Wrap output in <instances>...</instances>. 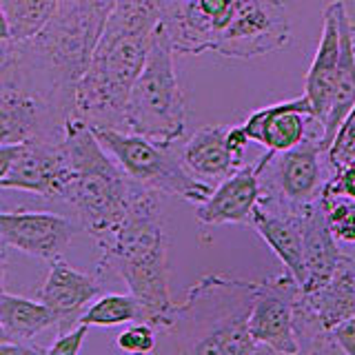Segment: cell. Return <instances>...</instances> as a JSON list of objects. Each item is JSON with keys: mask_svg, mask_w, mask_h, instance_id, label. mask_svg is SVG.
Returning a JSON list of instances; mask_svg holds the SVG:
<instances>
[{"mask_svg": "<svg viewBox=\"0 0 355 355\" xmlns=\"http://www.w3.org/2000/svg\"><path fill=\"white\" fill-rule=\"evenodd\" d=\"M322 136L324 125L320 122L295 147L266 151L253 164L260 182V200L293 211H304L322 200L329 178L333 175L327 173V166L331 164Z\"/></svg>", "mask_w": 355, "mask_h": 355, "instance_id": "obj_8", "label": "cell"}, {"mask_svg": "<svg viewBox=\"0 0 355 355\" xmlns=\"http://www.w3.org/2000/svg\"><path fill=\"white\" fill-rule=\"evenodd\" d=\"M300 295H302V286L286 271L258 282L249 331L264 351L284 355L300 353L293 327Z\"/></svg>", "mask_w": 355, "mask_h": 355, "instance_id": "obj_11", "label": "cell"}, {"mask_svg": "<svg viewBox=\"0 0 355 355\" xmlns=\"http://www.w3.org/2000/svg\"><path fill=\"white\" fill-rule=\"evenodd\" d=\"M94 133L133 182L191 205H202L214 193L209 182L187 169L178 142H158L140 133L107 127H96Z\"/></svg>", "mask_w": 355, "mask_h": 355, "instance_id": "obj_7", "label": "cell"}, {"mask_svg": "<svg viewBox=\"0 0 355 355\" xmlns=\"http://www.w3.org/2000/svg\"><path fill=\"white\" fill-rule=\"evenodd\" d=\"M67 118L49 100L0 78V144H18L31 138H58Z\"/></svg>", "mask_w": 355, "mask_h": 355, "instance_id": "obj_13", "label": "cell"}, {"mask_svg": "<svg viewBox=\"0 0 355 355\" xmlns=\"http://www.w3.org/2000/svg\"><path fill=\"white\" fill-rule=\"evenodd\" d=\"M260 200L255 166L242 164L214 189L202 205H196V220L202 225H249Z\"/></svg>", "mask_w": 355, "mask_h": 355, "instance_id": "obj_18", "label": "cell"}, {"mask_svg": "<svg viewBox=\"0 0 355 355\" xmlns=\"http://www.w3.org/2000/svg\"><path fill=\"white\" fill-rule=\"evenodd\" d=\"M114 5L116 0H60L36 36L11 40L0 78L42 96L67 118H73L78 83Z\"/></svg>", "mask_w": 355, "mask_h": 355, "instance_id": "obj_1", "label": "cell"}, {"mask_svg": "<svg viewBox=\"0 0 355 355\" xmlns=\"http://www.w3.org/2000/svg\"><path fill=\"white\" fill-rule=\"evenodd\" d=\"M182 160L187 164V169L205 182L209 180L222 182L227 175L240 169L242 164H247L231 151L225 125L200 127L182 144Z\"/></svg>", "mask_w": 355, "mask_h": 355, "instance_id": "obj_20", "label": "cell"}, {"mask_svg": "<svg viewBox=\"0 0 355 355\" xmlns=\"http://www.w3.org/2000/svg\"><path fill=\"white\" fill-rule=\"evenodd\" d=\"M242 125L247 129L251 142L262 144L266 151H284L302 142L309 136V131L320 125V120L315 118L309 98L300 96L255 109Z\"/></svg>", "mask_w": 355, "mask_h": 355, "instance_id": "obj_15", "label": "cell"}, {"mask_svg": "<svg viewBox=\"0 0 355 355\" xmlns=\"http://www.w3.org/2000/svg\"><path fill=\"white\" fill-rule=\"evenodd\" d=\"M351 31H353V49H355V22L351 25Z\"/></svg>", "mask_w": 355, "mask_h": 355, "instance_id": "obj_37", "label": "cell"}, {"mask_svg": "<svg viewBox=\"0 0 355 355\" xmlns=\"http://www.w3.org/2000/svg\"><path fill=\"white\" fill-rule=\"evenodd\" d=\"M304 300L327 331L355 315V260L342 255L329 282L313 293H304Z\"/></svg>", "mask_w": 355, "mask_h": 355, "instance_id": "obj_22", "label": "cell"}, {"mask_svg": "<svg viewBox=\"0 0 355 355\" xmlns=\"http://www.w3.org/2000/svg\"><path fill=\"white\" fill-rule=\"evenodd\" d=\"M329 209V222L338 242L355 244V200L344 196H322Z\"/></svg>", "mask_w": 355, "mask_h": 355, "instance_id": "obj_26", "label": "cell"}, {"mask_svg": "<svg viewBox=\"0 0 355 355\" xmlns=\"http://www.w3.org/2000/svg\"><path fill=\"white\" fill-rule=\"evenodd\" d=\"M105 280L98 273H83L62 258L53 260L38 291V300L55 315L58 333L80 324L85 309L105 291Z\"/></svg>", "mask_w": 355, "mask_h": 355, "instance_id": "obj_14", "label": "cell"}, {"mask_svg": "<svg viewBox=\"0 0 355 355\" xmlns=\"http://www.w3.org/2000/svg\"><path fill=\"white\" fill-rule=\"evenodd\" d=\"M258 282L229 275H205L175 304L182 351L193 355H253L264 351L249 331Z\"/></svg>", "mask_w": 355, "mask_h": 355, "instance_id": "obj_5", "label": "cell"}, {"mask_svg": "<svg viewBox=\"0 0 355 355\" xmlns=\"http://www.w3.org/2000/svg\"><path fill=\"white\" fill-rule=\"evenodd\" d=\"M342 7H344L342 0H336V3L327 5L324 14H322L320 44L304 78V96L309 98L311 107H313V114L322 125H324V118L329 114L333 87H336V78L340 69V55H342L340 11Z\"/></svg>", "mask_w": 355, "mask_h": 355, "instance_id": "obj_17", "label": "cell"}, {"mask_svg": "<svg viewBox=\"0 0 355 355\" xmlns=\"http://www.w3.org/2000/svg\"><path fill=\"white\" fill-rule=\"evenodd\" d=\"M78 231H83L80 225L62 211H0V236L9 247L38 260L53 262L62 258Z\"/></svg>", "mask_w": 355, "mask_h": 355, "instance_id": "obj_12", "label": "cell"}, {"mask_svg": "<svg viewBox=\"0 0 355 355\" xmlns=\"http://www.w3.org/2000/svg\"><path fill=\"white\" fill-rule=\"evenodd\" d=\"M18 149H20V142L18 144H0V178L9 171V166L14 162Z\"/></svg>", "mask_w": 355, "mask_h": 355, "instance_id": "obj_34", "label": "cell"}, {"mask_svg": "<svg viewBox=\"0 0 355 355\" xmlns=\"http://www.w3.org/2000/svg\"><path fill=\"white\" fill-rule=\"evenodd\" d=\"M55 327L53 311L36 300L0 291V333L9 340L27 347L31 353H44L42 347L31 344V340L42 331Z\"/></svg>", "mask_w": 355, "mask_h": 355, "instance_id": "obj_21", "label": "cell"}, {"mask_svg": "<svg viewBox=\"0 0 355 355\" xmlns=\"http://www.w3.org/2000/svg\"><path fill=\"white\" fill-rule=\"evenodd\" d=\"M166 0H116L87 71L76 89L73 118L89 127L125 129V107L162 22Z\"/></svg>", "mask_w": 355, "mask_h": 355, "instance_id": "obj_2", "label": "cell"}, {"mask_svg": "<svg viewBox=\"0 0 355 355\" xmlns=\"http://www.w3.org/2000/svg\"><path fill=\"white\" fill-rule=\"evenodd\" d=\"M304 214L306 209L293 211L258 200L249 222L300 286L304 280Z\"/></svg>", "mask_w": 355, "mask_h": 355, "instance_id": "obj_16", "label": "cell"}, {"mask_svg": "<svg viewBox=\"0 0 355 355\" xmlns=\"http://www.w3.org/2000/svg\"><path fill=\"white\" fill-rule=\"evenodd\" d=\"M87 331H89V327L80 322V324H76L71 329L58 333V338L53 340L51 347L44 349V353H51V355H76V353H80L83 342L87 338Z\"/></svg>", "mask_w": 355, "mask_h": 355, "instance_id": "obj_30", "label": "cell"}, {"mask_svg": "<svg viewBox=\"0 0 355 355\" xmlns=\"http://www.w3.org/2000/svg\"><path fill=\"white\" fill-rule=\"evenodd\" d=\"M227 142H229L231 151L236 153L240 160H244V151H247L249 142H251V138H249L247 129H244V125L227 127Z\"/></svg>", "mask_w": 355, "mask_h": 355, "instance_id": "obj_33", "label": "cell"}, {"mask_svg": "<svg viewBox=\"0 0 355 355\" xmlns=\"http://www.w3.org/2000/svg\"><path fill=\"white\" fill-rule=\"evenodd\" d=\"M80 322L87 327H120L147 322V309L133 293H103L85 309Z\"/></svg>", "mask_w": 355, "mask_h": 355, "instance_id": "obj_24", "label": "cell"}, {"mask_svg": "<svg viewBox=\"0 0 355 355\" xmlns=\"http://www.w3.org/2000/svg\"><path fill=\"white\" fill-rule=\"evenodd\" d=\"M60 0H0L11 27V40H27L47 25Z\"/></svg>", "mask_w": 355, "mask_h": 355, "instance_id": "obj_25", "label": "cell"}, {"mask_svg": "<svg viewBox=\"0 0 355 355\" xmlns=\"http://www.w3.org/2000/svg\"><path fill=\"white\" fill-rule=\"evenodd\" d=\"M100 258L96 273L107 282L120 277L129 293L147 309V322L160 333L175 327V302L169 291V264H166V238L160 193L136 184L127 216L116 231L96 242Z\"/></svg>", "mask_w": 355, "mask_h": 355, "instance_id": "obj_3", "label": "cell"}, {"mask_svg": "<svg viewBox=\"0 0 355 355\" xmlns=\"http://www.w3.org/2000/svg\"><path fill=\"white\" fill-rule=\"evenodd\" d=\"M324 193L327 196H344V198L355 200V160L344 164L342 169L333 171V175L327 182Z\"/></svg>", "mask_w": 355, "mask_h": 355, "instance_id": "obj_31", "label": "cell"}, {"mask_svg": "<svg viewBox=\"0 0 355 355\" xmlns=\"http://www.w3.org/2000/svg\"><path fill=\"white\" fill-rule=\"evenodd\" d=\"M155 331L149 322H131L116 338V347L125 353H151L155 349Z\"/></svg>", "mask_w": 355, "mask_h": 355, "instance_id": "obj_28", "label": "cell"}, {"mask_svg": "<svg viewBox=\"0 0 355 355\" xmlns=\"http://www.w3.org/2000/svg\"><path fill=\"white\" fill-rule=\"evenodd\" d=\"M62 151L71 182L62 198V214L71 216L96 242L105 240L127 216L136 184L120 169L87 122L71 118L64 127Z\"/></svg>", "mask_w": 355, "mask_h": 355, "instance_id": "obj_4", "label": "cell"}, {"mask_svg": "<svg viewBox=\"0 0 355 355\" xmlns=\"http://www.w3.org/2000/svg\"><path fill=\"white\" fill-rule=\"evenodd\" d=\"M291 42V20L282 0H233L231 20L211 51L222 58L253 60Z\"/></svg>", "mask_w": 355, "mask_h": 355, "instance_id": "obj_9", "label": "cell"}, {"mask_svg": "<svg viewBox=\"0 0 355 355\" xmlns=\"http://www.w3.org/2000/svg\"><path fill=\"white\" fill-rule=\"evenodd\" d=\"M327 160L333 166V171H338L344 164L355 160V105L347 114V118L342 120L336 136H333L327 149Z\"/></svg>", "mask_w": 355, "mask_h": 355, "instance_id": "obj_27", "label": "cell"}, {"mask_svg": "<svg viewBox=\"0 0 355 355\" xmlns=\"http://www.w3.org/2000/svg\"><path fill=\"white\" fill-rule=\"evenodd\" d=\"M62 136L20 142L9 171L0 178V189L25 191L60 207L67 187L71 182V169L62 151Z\"/></svg>", "mask_w": 355, "mask_h": 355, "instance_id": "obj_10", "label": "cell"}, {"mask_svg": "<svg viewBox=\"0 0 355 355\" xmlns=\"http://www.w3.org/2000/svg\"><path fill=\"white\" fill-rule=\"evenodd\" d=\"M7 247H9V244L5 242L3 236H0V291H3L5 273H7Z\"/></svg>", "mask_w": 355, "mask_h": 355, "instance_id": "obj_35", "label": "cell"}, {"mask_svg": "<svg viewBox=\"0 0 355 355\" xmlns=\"http://www.w3.org/2000/svg\"><path fill=\"white\" fill-rule=\"evenodd\" d=\"M0 40H11V27H9V20L5 16L3 7H0Z\"/></svg>", "mask_w": 355, "mask_h": 355, "instance_id": "obj_36", "label": "cell"}, {"mask_svg": "<svg viewBox=\"0 0 355 355\" xmlns=\"http://www.w3.org/2000/svg\"><path fill=\"white\" fill-rule=\"evenodd\" d=\"M338 238L333 236L324 198L311 205L304 214V280L302 291L313 293L329 282L342 260Z\"/></svg>", "mask_w": 355, "mask_h": 355, "instance_id": "obj_19", "label": "cell"}, {"mask_svg": "<svg viewBox=\"0 0 355 355\" xmlns=\"http://www.w3.org/2000/svg\"><path fill=\"white\" fill-rule=\"evenodd\" d=\"M193 3L200 9V14L209 20L211 31H214V40H216L218 33L229 25L233 0H193ZM214 40H211V47H214Z\"/></svg>", "mask_w": 355, "mask_h": 355, "instance_id": "obj_29", "label": "cell"}, {"mask_svg": "<svg viewBox=\"0 0 355 355\" xmlns=\"http://www.w3.org/2000/svg\"><path fill=\"white\" fill-rule=\"evenodd\" d=\"M351 18L347 14V7L340 11V33H342V55H340V69L333 87V98L329 105V114L324 118V136L322 142L329 149V144L340 129L342 120L355 105V49H353V31Z\"/></svg>", "mask_w": 355, "mask_h": 355, "instance_id": "obj_23", "label": "cell"}, {"mask_svg": "<svg viewBox=\"0 0 355 355\" xmlns=\"http://www.w3.org/2000/svg\"><path fill=\"white\" fill-rule=\"evenodd\" d=\"M331 340L336 344L338 353L355 355V315L342 320L340 324L331 329Z\"/></svg>", "mask_w": 355, "mask_h": 355, "instance_id": "obj_32", "label": "cell"}, {"mask_svg": "<svg viewBox=\"0 0 355 355\" xmlns=\"http://www.w3.org/2000/svg\"><path fill=\"white\" fill-rule=\"evenodd\" d=\"M125 131L158 142H180L187 131V103L175 73V49L160 22L151 49L125 107Z\"/></svg>", "mask_w": 355, "mask_h": 355, "instance_id": "obj_6", "label": "cell"}]
</instances>
